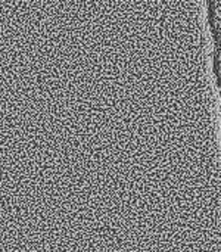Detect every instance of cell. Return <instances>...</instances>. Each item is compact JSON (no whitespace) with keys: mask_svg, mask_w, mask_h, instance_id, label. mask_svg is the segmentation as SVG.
I'll use <instances>...</instances> for the list:
<instances>
[]
</instances>
